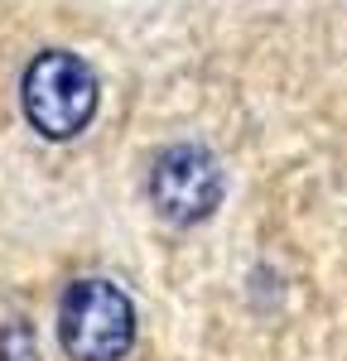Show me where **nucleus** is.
Wrapping results in <instances>:
<instances>
[{"mask_svg": "<svg viewBox=\"0 0 347 361\" xmlns=\"http://www.w3.org/2000/svg\"><path fill=\"white\" fill-rule=\"evenodd\" d=\"M20 102H25V121L44 140H73L92 126L102 92H97V73L78 54L49 49L25 68Z\"/></svg>", "mask_w": 347, "mask_h": 361, "instance_id": "obj_1", "label": "nucleus"}, {"mask_svg": "<svg viewBox=\"0 0 347 361\" xmlns=\"http://www.w3.org/2000/svg\"><path fill=\"white\" fill-rule=\"evenodd\" d=\"M58 342L73 361H121L135 342V308L111 279H78L58 304Z\"/></svg>", "mask_w": 347, "mask_h": 361, "instance_id": "obj_2", "label": "nucleus"}, {"mask_svg": "<svg viewBox=\"0 0 347 361\" xmlns=\"http://www.w3.org/2000/svg\"><path fill=\"white\" fill-rule=\"evenodd\" d=\"M150 202L174 226L207 222L222 202V164L202 145H169L150 164Z\"/></svg>", "mask_w": 347, "mask_h": 361, "instance_id": "obj_3", "label": "nucleus"}, {"mask_svg": "<svg viewBox=\"0 0 347 361\" xmlns=\"http://www.w3.org/2000/svg\"><path fill=\"white\" fill-rule=\"evenodd\" d=\"M0 361H39V342L20 318L0 328Z\"/></svg>", "mask_w": 347, "mask_h": 361, "instance_id": "obj_4", "label": "nucleus"}]
</instances>
